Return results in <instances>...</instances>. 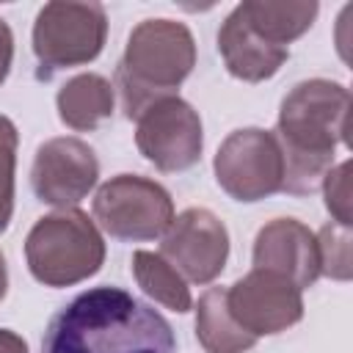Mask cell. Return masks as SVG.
Instances as JSON below:
<instances>
[{
  "instance_id": "cell-17",
  "label": "cell",
  "mask_w": 353,
  "mask_h": 353,
  "mask_svg": "<svg viewBox=\"0 0 353 353\" xmlns=\"http://www.w3.org/2000/svg\"><path fill=\"white\" fill-rule=\"evenodd\" d=\"M132 276L138 281V287L152 298L157 301L160 306L182 314L193 306V298H190V287L188 281L160 256V254H152V251H135L132 254Z\"/></svg>"
},
{
  "instance_id": "cell-14",
  "label": "cell",
  "mask_w": 353,
  "mask_h": 353,
  "mask_svg": "<svg viewBox=\"0 0 353 353\" xmlns=\"http://www.w3.org/2000/svg\"><path fill=\"white\" fill-rule=\"evenodd\" d=\"M55 105H58V119L69 130L91 132L105 119H110L116 105V88L102 74H94V72L74 74L61 85Z\"/></svg>"
},
{
  "instance_id": "cell-13",
  "label": "cell",
  "mask_w": 353,
  "mask_h": 353,
  "mask_svg": "<svg viewBox=\"0 0 353 353\" xmlns=\"http://www.w3.org/2000/svg\"><path fill=\"white\" fill-rule=\"evenodd\" d=\"M218 52L223 58V66L232 77L243 83H262L270 80L281 63L290 58L287 47H276L265 41L245 19L243 8L237 6L218 30Z\"/></svg>"
},
{
  "instance_id": "cell-1",
  "label": "cell",
  "mask_w": 353,
  "mask_h": 353,
  "mask_svg": "<svg viewBox=\"0 0 353 353\" xmlns=\"http://www.w3.org/2000/svg\"><path fill=\"white\" fill-rule=\"evenodd\" d=\"M41 353H176L174 328L121 287H91L47 323Z\"/></svg>"
},
{
  "instance_id": "cell-7",
  "label": "cell",
  "mask_w": 353,
  "mask_h": 353,
  "mask_svg": "<svg viewBox=\"0 0 353 353\" xmlns=\"http://www.w3.org/2000/svg\"><path fill=\"white\" fill-rule=\"evenodd\" d=\"M215 182L234 201H259L281 190L284 157L270 130L243 127L223 138L212 160Z\"/></svg>"
},
{
  "instance_id": "cell-10",
  "label": "cell",
  "mask_w": 353,
  "mask_h": 353,
  "mask_svg": "<svg viewBox=\"0 0 353 353\" xmlns=\"http://www.w3.org/2000/svg\"><path fill=\"white\" fill-rule=\"evenodd\" d=\"M226 306L251 336H270L292 328L303 317V290L290 279L254 268L226 287Z\"/></svg>"
},
{
  "instance_id": "cell-6",
  "label": "cell",
  "mask_w": 353,
  "mask_h": 353,
  "mask_svg": "<svg viewBox=\"0 0 353 353\" xmlns=\"http://www.w3.org/2000/svg\"><path fill=\"white\" fill-rule=\"evenodd\" d=\"M94 221L116 240H157L174 221V201L160 182L141 174H119L97 190Z\"/></svg>"
},
{
  "instance_id": "cell-5",
  "label": "cell",
  "mask_w": 353,
  "mask_h": 353,
  "mask_svg": "<svg viewBox=\"0 0 353 353\" xmlns=\"http://www.w3.org/2000/svg\"><path fill=\"white\" fill-rule=\"evenodd\" d=\"M108 36V14L99 3H47L33 22V52L39 74L50 77L69 66L94 61Z\"/></svg>"
},
{
  "instance_id": "cell-4",
  "label": "cell",
  "mask_w": 353,
  "mask_h": 353,
  "mask_svg": "<svg viewBox=\"0 0 353 353\" xmlns=\"http://www.w3.org/2000/svg\"><path fill=\"white\" fill-rule=\"evenodd\" d=\"M25 259L39 284L72 287L99 273L105 262V240L99 226L83 210H55L39 218L28 232Z\"/></svg>"
},
{
  "instance_id": "cell-15",
  "label": "cell",
  "mask_w": 353,
  "mask_h": 353,
  "mask_svg": "<svg viewBox=\"0 0 353 353\" xmlns=\"http://www.w3.org/2000/svg\"><path fill=\"white\" fill-rule=\"evenodd\" d=\"M248 25L270 44L287 47L290 41L301 39L317 19L320 6L309 3H287V0H245L240 3Z\"/></svg>"
},
{
  "instance_id": "cell-16",
  "label": "cell",
  "mask_w": 353,
  "mask_h": 353,
  "mask_svg": "<svg viewBox=\"0 0 353 353\" xmlns=\"http://www.w3.org/2000/svg\"><path fill=\"white\" fill-rule=\"evenodd\" d=\"M196 339L207 353H245L256 345L245 328L237 325L226 306V287H210L196 303Z\"/></svg>"
},
{
  "instance_id": "cell-20",
  "label": "cell",
  "mask_w": 353,
  "mask_h": 353,
  "mask_svg": "<svg viewBox=\"0 0 353 353\" xmlns=\"http://www.w3.org/2000/svg\"><path fill=\"white\" fill-rule=\"evenodd\" d=\"M320 188L325 196V210L331 212L334 223L350 226V160L334 165Z\"/></svg>"
},
{
  "instance_id": "cell-3",
  "label": "cell",
  "mask_w": 353,
  "mask_h": 353,
  "mask_svg": "<svg viewBox=\"0 0 353 353\" xmlns=\"http://www.w3.org/2000/svg\"><path fill=\"white\" fill-rule=\"evenodd\" d=\"M196 66V41L185 22L143 19L132 28L116 69L121 110L138 119L149 105L176 97V88Z\"/></svg>"
},
{
  "instance_id": "cell-22",
  "label": "cell",
  "mask_w": 353,
  "mask_h": 353,
  "mask_svg": "<svg viewBox=\"0 0 353 353\" xmlns=\"http://www.w3.org/2000/svg\"><path fill=\"white\" fill-rule=\"evenodd\" d=\"M0 353H28V342L11 328H0Z\"/></svg>"
},
{
  "instance_id": "cell-12",
  "label": "cell",
  "mask_w": 353,
  "mask_h": 353,
  "mask_svg": "<svg viewBox=\"0 0 353 353\" xmlns=\"http://www.w3.org/2000/svg\"><path fill=\"white\" fill-rule=\"evenodd\" d=\"M254 268L279 273L306 290L320 276V251L314 232L295 218H276L256 232Z\"/></svg>"
},
{
  "instance_id": "cell-21",
  "label": "cell",
  "mask_w": 353,
  "mask_h": 353,
  "mask_svg": "<svg viewBox=\"0 0 353 353\" xmlns=\"http://www.w3.org/2000/svg\"><path fill=\"white\" fill-rule=\"evenodd\" d=\"M11 61H14V33H11L8 22L0 17V85L6 83V77L11 72Z\"/></svg>"
},
{
  "instance_id": "cell-8",
  "label": "cell",
  "mask_w": 353,
  "mask_h": 353,
  "mask_svg": "<svg viewBox=\"0 0 353 353\" xmlns=\"http://www.w3.org/2000/svg\"><path fill=\"white\" fill-rule=\"evenodd\" d=\"M135 143L154 168L165 174L188 171L204 149L201 119L185 99L165 97L135 119Z\"/></svg>"
},
{
  "instance_id": "cell-18",
  "label": "cell",
  "mask_w": 353,
  "mask_h": 353,
  "mask_svg": "<svg viewBox=\"0 0 353 353\" xmlns=\"http://www.w3.org/2000/svg\"><path fill=\"white\" fill-rule=\"evenodd\" d=\"M317 251H320V276H328L334 281H347L353 273L350 265V226L342 223H325L317 234Z\"/></svg>"
},
{
  "instance_id": "cell-9",
  "label": "cell",
  "mask_w": 353,
  "mask_h": 353,
  "mask_svg": "<svg viewBox=\"0 0 353 353\" xmlns=\"http://www.w3.org/2000/svg\"><path fill=\"white\" fill-rule=\"evenodd\" d=\"M160 256L190 284H210L229 259V232L207 207H188L174 215L163 234Z\"/></svg>"
},
{
  "instance_id": "cell-23",
  "label": "cell",
  "mask_w": 353,
  "mask_h": 353,
  "mask_svg": "<svg viewBox=\"0 0 353 353\" xmlns=\"http://www.w3.org/2000/svg\"><path fill=\"white\" fill-rule=\"evenodd\" d=\"M6 292H8V270H6V256L0 251V301L6 298Z\"/></svg>"
},
{
  "instance_id": "cell-11",
  "label": "cell",
  "mask_w": 353,
  "mask_h": 353,
  "mask_svg": "<svg viewBox=\"0 0 353 353\" xmlns=\"http://www.w3.org/2000/svg\"><path fill=\"white\" fill-rule=\"evenodd\" d=\"M99 179V160L94 149L72 135L50 138L36 149L30 168V188L39 201L55 210H72L83 201Z\"/></svg>"
},
{
  "instance_id": "cell-2",
  "label": "cell",
  "mask_w": 353,
  "mask_h": 353,
  "mask_svg": "<svg viewBox=\"0 0 353 353\" xmlns=\"http://www.w3.org/2000/svg\"><path fill=\"white\" fill-rule=\"evenodd\" d=\"M350 91L325 77L295 83L281 99L276 119V141L284 157L281 190L309 196L320 190L334 168L336 146L345 143Z\"/></svg>"
},
{
  "instance_id": "cell-19",
  "label": "cell",
  "mask_w": 353,
  "mask_h": 353,
  "mask_svg": "<svg viewBox=\"0 0 353 353\" xmlns=\"http://www.w3.org/2000/svg\"><path fill=\"white\" fill-rule=\"evenodd\" d=\"M17 127L8 116H0V232L8 229L14 215V171H17Z\"/></svg>"
}]
</instances>
